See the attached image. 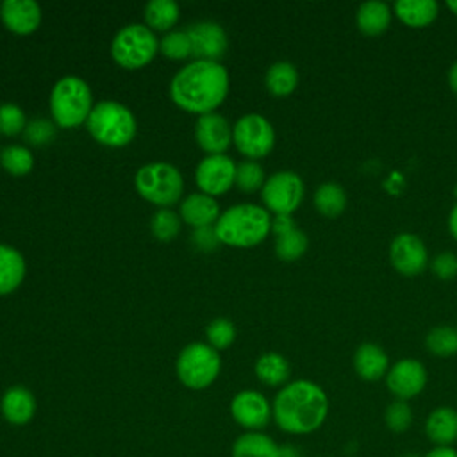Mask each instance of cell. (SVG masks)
<instances>
[{
    "instance_id": "21",
    "label": "cell",
    "mask_w": 457,
    "mask_h": 457,
    "mask_svg": "<svg viewBox=\"0 0 457 457\" xmlns=\"http://www.w3.org/2000/svg\"><path fill=\"white\" fill-rule=\"evenodd\" d=\"M218 214L220 207L209 195H189L180 205L182 220L196 228L211 227V223L218 220Z\"/></svg>"
},
{
    "instance_id": "44",
    "label": "cell",
    "mask_w": 457,
    "mask_h": 457,
    "mask_svg": "<svg viewBox=\"0 0 457 457\" xmlns=\"http://www.w3.org/2000/svg\"><path fill=\"white\" fill-rule=\"evenodd\" d=\"M450 232L457 239V205L452 209V214H450Z\"/></svg>"
},
{
    "instance_id": "31",
    "label": "cell",
    "mask_w": 457,
    "mask_h": 457,
    "mask_svg": "<svg viewBox=\"0 0 457 457\" xmlns=\"http://www.w3.org/2000/svg\"><path fill=\"white\" fill-rule=\"evenodd\" d=\"M427 348L437 357H450L457 353V328L450 325L434 327L425 337Z\"/></svg>"
},
{
    "instance_id": "22",
    "label": "cell",
    "mask_w": 457,
    "mask_h": 457,
    "mask_svg": "<svg viewBox=\"0 0 457 457\" xmlns=\"http://www.w3.org/2000/svg\"><path fill=\"white\" fill-rule=\"evenodd\" d=\"M232 457H280V446L262 432H245L234 441Z\"/></svg>"
},
{
    "instance_id": "38",
    "label": "cell",
    "mask_w": 457,
    "mask_h": 457,
    "mask_svg": "<svg viewBox=\"0 0 457 457\" xmlns=\"http://www.w3.org/2000/svg\"><path fill=\"white\" fill-rule=\"evenodd\" d=\"M25 127V114L14 104L0 105V132L5 136H16Z\"/></svg>"
},
{
    "instance_id": "10",
    "label": "cell",
    "mask_w": 457,
    "mask_h": 457,
    "mask_svg": "<svg viewBox=\"0 0 457 457\" xmlns=\"http://www.w3.org/2000/svg\"><path fill=\"white\" fill-rule=\"evenodd\" d=\"M303 198V182L295 171H278L262 186V200L277 214H291Z\"/></svg>"
},
{
    "instance_id": "43",
    "label": "cell",
    "mask_w": 457,
    "mask_h": 457,
    "mask_svg": "<svg viewBox=\"0 0 457 457\" xmlns=\"http://www.w3.org/2000/svg\"><path fill=\"white\" fill-rule=\"evenodd\" d=\"M448 80H450V87L457 93V61L452 64L450 73H448Z\"/></svg>"
},
{
    "instance_id": "20",
    "label": "cell",
    "mask_w": 457,
    "mask_h": 457,
    "mask_svg": "<svg viewBox=\"0 0 457 457\" xmlns=\"http://www.w3.org/2000/svg\"><path fill=\"white\" fill-rule=\"evenodd\" d=\"M353 368L364 380H378L387 371V355L375 343H362L353 355Z\"/></svg>"
},
{
    "instance_id": "35",
    "label": "cell",
    "mask_w": 457,
    "mask_h": 457,
    "mask_svg": "<svg viewBox=\"0 0 457 457\" xmlns=\"http://www.w3.org/2000/svg\"><path fill=\"white\" fill-rule=\"evenodd\" d=\"M384 420H386V425H387L389 430H393L396 434H402L412 423V409L409 407V403L405 400H395L386 409Z\"/></svg>"
},
{
    "instance_id": "29",
    "label": "cell",
    "mask_w": 457,
    "mask_h": 457,
    "mask_svg": "<svg viewBox=\"0 0 457 457\" xmlns=\"http://www.w3.org/2000/svg\"><path fill=\"white\" fill-rule=\"evenodd\" d=\"M307 245V236L300 228L291 227L287 230L277 232L275 252L282 261H296L305 253Z\"/></svg>"
},
{
    "instance_id": "40",
    "label": "cell",
    "mask_w": 457,
    "mask_h": 457,
    "mask_svg": "<svg viewBox=\"0 0 457 457\" xmlns=\"http://www.w3.org/2000/svg\"><path fill=\"white\" fill-rule=\"evenodd\" d=\"M432 270L443 280L453 278L457 275V257L452 252H443L432 261Z\"/></svg>"
},
{
    "instance_id": "32",
    "label": "cell",
    "mask_w": 457,
    "mask_h": 457,
    "mask_svg": "<svg viewBox=\"0 0 457 457\" xmlns=\"http://www.w3.org/2000/svg\"><path fill=\"white\" fill-rule=\"evenodd\" d=\"M0 162L11 175H27L34 166V157L29 148L14 145L2 150Z\"/></svg>"
},
{
    "instance_id": "36",
    "label": "cell",
    "mask_w": 457,
    "mask_h": 457,
    "mask_svg": "<svg viewBox=\"0 0 457 457\" xmlns=\"http://www.w3.org/2000/svg\"><path fill=\"white\" fill-rule=\"evenodd\" d=\"M161 52L168 59H186L193 54L191 39L187 30L186 32H170L161 41Z\"/></svg>"
},
{
    "instance_id": "34",
    "label": "cell",
    "mask_w": 457,
    "mask_h": 457,
    "mask_svg": "<svg viewBox=\"0 0 457 457\" xmlns=\"http://www.w3.org/2000/svg\"><path fill=\"white\" fill-rule=\"evenodd\" d=\"M150 228L154 232V236L161 241H170L173 239L179 230H180V220L179 216L170 211V209H161L154 214L152 221H150Z\"/></svg>"
},
{
    "instance_id": "25",
    "label": "cell",
    "mask_w": 457,
    "mask_h": 457,
    "mask_svg": "<svg viewBox=\"0 0 457 457\" xmlns=\"http://www.w3.org/2000/svg\"><path fill=\"white\" fill-rule=\"evenodd\" d=\"M391 21V11L384 2L370 0L361 4L357 11L359 30L366 36H380L387 30Z\"/></svg>"
},
{
    "instance_id": "33",
    "label": "cell",
    "mask_w": 457,
    "mask_h": 457,
    "mask_svg": "<svg viewBox=\"0 0 457 457\" xmlns=\"http://www.w3.org/2000/svg\"><path fill=\"white\" fill-rule=\"evenodd\" d=\"M237 187L241 191H246V193H252L255 189H259L264 182V171L261 168V164H257L255 161H245V162H239L236 166V180Z\"/></svg>"
},
{
    "instance_id": "16",
    "label": "cell",
    "mask_w": 457,
    "mask_h": 457,
    "mask_svg": "<svg viewBox=\"0 0 457 457\" xmlns=\"http://www.w3.org/2000/svg\"><path fill=\"white\" fill-rule=\"evenodd\" d=\"M193 55L200 61H216L227 50V36L218 23L202 21L187 29Z\"/></svg>"
},
{
    "instance_id": "13",
    "label": "cell",
    "mask_w": 457,
    "mask_h": 457,
    "mask_svg": "<svg viewBox=\"0 0 457 457\" xmlns=\"http://www.w3.org/2000/svg\"><path fill=\"white\" fill-rule=\"evenodd\" d=\"M234 180L236 164L227 155H209L196 168V184L209 196L225 193Z\"/></svg>"
},
{
    "instance_id": "17",
    "label": "cell",
    "mask_w": 457,
    "mask_h": 457,
    "mask_svg": "<svg viewBox=\"0 0 457 457\" xmlns=\"http://www.w3.org/2000/svg\"><path fill=\"white\" fill-rule=\"evenodd\" d=\"M0 16L9 30L16 34H30L41 21V9L34 0H4Z\"/></svg>"
},
{
    "instance_id": "30",
    "label": "cell",
    "mask_w": 457,
    "mask_h": 457,
    "mask_svg": "<svg viewBox=\"0 0 457 457\" xmlns=\"http://www.w3.org/2000/svg\"><path fill=\"white\" fill-rule=\"evenodd\" d=\"M145 20L155 30H166L179 20V5L173 0H152L145 7Z\"/></svg>"
},
{
    "instance_id": "42",
    "label": "cell",
    "mask_w": 457,
    "mask_h": 457,
    "mask_svg": "<svg viewBox=\"0 0 457 457\" xmlns=\"http://www.w3.org/2000/svg\"><path fill=\"white\" fill-rule=\"evenodd\" d=\"M425 457H457V450L452 446H436Z\"/></svg>"
},
{
    "instance_id": "3",
    "label": "cell",
    "mask_w": 457,
    "mask_h": 457,
    "mask_svg": "<svg viewBox=\"0 0 457 457\" xmlns=\"http://www.w3.org/2000/svg\"><path fill=\"white\" fill-rule=\"evenodd\" d=\"M218 239L230 246H255L271 230L266 209L253 204H241L227 209L214 227Z\"/></svg>"
},
{
    "instance_id": "1",
    "label": "cell",
    "mask_w": 457,
    "mask_h": 457,
    "mask_svg": "<svg viewBox=\"0 0 457 457\" xmlns=\"http://www.w3.org/2000/svg\"><path fill=\"white\" fill-rule=\"evenodd\" d=\"M271 412L280 430L303 436L318 430L325 423L328 398L318 384L311 380H295L277 393Z\"/></svg>"
},
{
    "instance_id": "46",
    "label": "cell",
    "mask_w": 457,
    "mask_h": 457,
    "mask_svg": "<svg viewBox=\"0 0 457 457\" xmlns=\"http://www.w3.org/2000/svg\"><path fill=\"white\" fill-rule=\"evenodd\" d=\"M403 457H418V455H403Z\"/></svg>"
},
{
    "instance_id": "7",
    "label": "cell",
    "mask_w": 457,
    "mask_h": 457,
    "mask_svg": "<svg viewBox=\"0 0 457 457\" xmlns=\"http://www.w3.org/2000/svg\"><path fill=\"white\" fill-rule=\"evenodd\" d=\"M182 177L179 170L168 162H154L143 166L136 173L137 193L157 205H171L182 195Z\"/></svg>"
},
{
    "instance_id": "2",
    "label": "cell",
    "mask_w": 457,
    "mask_h": 457,
    "mask_svg": "<svg viewBox=\"0 0 457 457\" xmlns=\"http://www.w3.org/2000/svg\"><path fill=\"white\" fill-rule=\"evenodd\" d=\"M228 91L227 70L218 61H193L171 80V100L189 112H212Z\"/></svg>"
},
{
    "instance_id": "15",
    "label": "cell",
    "mask_w": 457,
    "mask_h": 457,
    "mask_svg": "<svg viewBox=\"0 0 457 457\" xmlns=\"http://www.w3.org/2000/svg\"><path fill=\"white\" fill-rule=\"evenodd\" d=\"M195 137L200 148H204L211 155H220L228 148L232 132L227 120L221 114L205 112V114H200V118L196 120Z\"/></svg>"
},
{
    "instance_id": "5",
    "label": "cell",
    "mask_w": 457,
    "mask_h": 457,
    "mask_svg": "<svg viewBox=\"0 0 457 457\" xmlns=\"http://www.w3.org/2000/svg\"><path fill=\"white\" fill-rule=\"evenodd\" d=\"M91 89L79 77H64L61 79L50 95V109L52 116L61 127H77L84 120H87L91 112Z\"/></svg>"
},
{
    "instance_id": "8",
    "label": "cell",
    "mask_w": 457,
    "mask_h": 457,
    "mask_svg": "<svg viewBox=\"0 0 457 457\" xmlns=\"http://www.w3.org/2000/svg\"><path fill=\"white\" fill-rule=\"evenodd\" d=\"M157 39L154 32L145 25L123 27L111 46L114 61L123 68H141L150 62L157 52Z\"/></svg>"
},
{
    "instance_id": "4",
    "label": "cell",
    "mask_w": 457,
    "mask_h": 457,
    "mask_svg": "<svg viewBox=\"0 0 457 457\" xmlns=\"http://www.w3.org/2000/svg\"><path fill=\"white\" fill-rule=\"evenodd\" d=\"M86 121L89 134L107 146H123L136 136V120L132 112L118 102H98Z\"/></svg>"
},
{
    "instance_id": "28",
    "label": "cell",
    "mask_w": 457,
    "mask_h": 457,
    "mask_svg": "<svg viewBox=\"0 0 457 457\" xmlns=\"http://www.w3.org/2000/svg\"><path fill=\"white\" fill-rule=\"evenodd\" d=\"M314 205L316 209L327 216L336 218L339 216L346 207V193L345 189L336 182H323L314 195Z\"/></svg>"
},
{
    "instance_id": "11",
    "label": "cell",
    "mask_w": 457,
    "mask_h": 457,
    "mask_svg": "<svg viewBox=\"0 0 457 457\" xmlns=\"http://www.w3.org/2000/svg\"><path fill=\"white\" fill-rule=\"evenodd\" d=\"M230 414L234 421L248 432H259L270 423L273 416L271 405L259 391H239L230 402Z\"/></svg>"
},
{
    "instance_id": "37",
    "label": "cell",
    "mask_w": 457,
    "mask_h": 457,
    "mask_svg": "<svg viewBox=\"0 0 457 457\" xmlns=\"http://www.w3.org/2000/svg\"><path fill=\"white\" fill-rule=\"evenodd\" d=\"M205 332H207V339H209V343H211V346L214 350L216 348H228L230 343L236 337L234 325L228 320H225V318L212 320Z\"/></svg>"
},
{
    "instance_id": "19",
    "label": "cell",
    "mask_w": 457,
    "mask_h": 457,
    "mask_svg": "<svg viewBox=\"0 0 457 457\" xmlns=\"http://www.w3.org/2000/svg\"><path fill=\"white\" fill-rule=\"evenodd\" d=\"M425 434L436 446H452L457 441V411L452 407L434 409L425 421Z\"/></svg>"
},
{
    "instance_id": "14",
    "label": "cell",
    "mask_w": 457,
    "mask_h": 457,
    "mask_svg": "<svg viewBox=\"0 0 457 457\" xmlns=\"http://www.w3.org/2000/svg\"><path fill=\"white\" fill-rule=\"evenodd\" d=\"M386 384L396 400H409L423 391L427 371L420 361L402 359L387 371Z\"/></svg>"
},
{
    "instance_id": "27",
    "label": "cell",
    "mask_w": 457,
    "mask_h": 457,
    "mask_svg": "<svg viewBox=\"0 0 457 457\" xmlns=\"http://www.w3.org/2000/svg\"><path fill=\"white\" fill-rule=\"evenodd\" d=\"M296 84H298V73L291 62H286V61L275 62L266 71V87L275 96H286L293 93Z\"/></svg>"
},
{
    "instance_id": "18",
    "label": "cell",
    "mask_w": 457,
    "mask_h": 457,
    "mask_svg": "<svg viewBox=\"0 0 457 457\" xmlns=\"http://www.w3.org/2000/svg\"><path fill=\"white\" fill-rule=\"evenodd\" d=\"M2 416L11 425H27L36 414V398L23 386L9 387L0 402Z\"/></svg>"
},
{
    "instance_id": "6",
    "label": "cell",
    "mask_w": 457,
    "mask_h": 457,
    "mask_svg": "<svg viewBox=\"0 0 457 457\" xmlns=\"http://www.w3.org/2000/svg\"><path fill=\"white\" fill-rule=\"evenodd\" d=\"M221 368L218 352L205 343L187 345L177 359V375L189 389H204L214 382Z\"/></svg>"
},
{
    "instance_id": "45",
    "label": "cell",
    "mask_w": 457,
    "mask_h": 457,
    "mask_svg": "<svg viewBox=\"0 0 457 457\" xmlns=\"http://www.w3.org/2000/svg\"><path fill=\"white\" fill-rule=\"evenodd\" d=\"M446 5H448V7H450V9H452V11L457 14V2H448Z\"/></svg>"
},
{
    "instance_id": "24",
    "label": "cell",
    "mask_w": 457,
    "mask_h": 457,
    "mask_svg": "<svg viewBox=\"0 0 457 457\" xmlns=\"http://www.w3.org/2000/svg\"><path fill=\"white\" fill-rule=\"evenodd\" d=\"M437 4L434 0H400L395 4V14L409 27H427L437 16Z\"/></svg>"
},
{
    "instance_id": "41",
    "label": "cell",
    "mask_w": 457,
    "mask_h": 457,
    "mask_svg": "<svg viewBox=\"0 0 457 457\" xmlns=\"http://www.w3.org/2000/svg\"><path fill=\"white\" fill-rule=\"evenodd\" d=\"M193 243L200 248V250H214L216 245H218V234L212 227H200V228H195L193 236H191Z\"/></svg>"
},
{
    "instance_id": "9",
    "label": "cell",
    "mask_w": 457,
    "mask_h": 457,
    "mask_svg": "<svg viewBox=\"0 0 457 457\" xmlns=\"http://www.w3.org/2000/svg\"><path fill=\"white\" fill-rule=\"evenodd\" d=\"M232 139L243 155L250 159H259L271 152L275 143V132L271 123L264 116L245 114L236 121Z\"/></svg>"
},
{
    "instance_id": "26",
    "label": "cell",
    "mask_w": 457,
    "mask_h": 457,
    "mask_svg": "<svg viewBox=\"0 0 457 457\" xmlns=\"http://www.w3.org/2000/svg\"><path fill=\"white\" fill-rule=\"evenodd\" d=\"M255 375L266 386H282L289 378V362L280 353H262L255 362Z\"/></svg>"
},
{
    "instance_id": "12",
    "label": "cell",
    "mask_w": 457,
    "mask_h": 457,
    "mask_svg": "<svg viewBox=\"0 0 457 457\" xmlns=\"http://www.w3.org/2000/svg\"><path fill=\"white\" fill-rule=\"evenodd\" d=\"M389 259L398 273L414 277L425 270L428 262V253L423 241L418 236L398 234L391 243Z\"/></svg>"
},
{
    "instance_id": "23",
    "label": "cell",
    "mask_w": 457,
    "mask_h": 457,
    "mask_svg": "<svg viewBox=\"0 0 457 457\" xmlns=\"http://www.w3.org/2000/svg\"><path fill=\"white\" fill-rule=\"evenodd\" d=\"M25 277V261L21 253L7 245H0V295L14 291Z\"/></svg>"
},
{
    "instance_id": "39",
    "label": "cell",
    "mask_w": 457,
    "mask_h": 457,
    "mask_svg": "<svg viewBox=\"0 0 457 457\" xmlns=\"http://www.w3.org/2000/svg\"><path fill=\"white\" fill-rule=\"evenodd\" d=\"M25 136L32 145H45V143L52 141V137L55 136V130L48 121L36 120V121L29 123V127L25 130Z\"/></svg>"
}]
</instances>
